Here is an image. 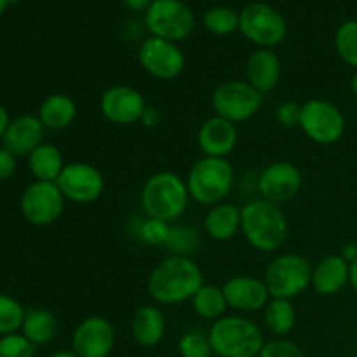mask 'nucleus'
<instances>
[{"instance_id": "f257e3e1", "label": "nucleus", "mask_w": 357, "mask_h": 357, "mask_svg": "<svg viewBox=\"0 0 357 357\" xmlns=\"http://www.w3.org/2000/svg\"><path fill=\"white\" fill-rule=\"evenodd\" d=\"M202 284L204 274L190 257L171 255L152 268L146 281V289L155 303L178 305L190 302Z\"/></svg>"}, {"instance_id": "f03ea898", "label": "nucleus", "mask_w": 357, "mask_h": 357, "mask_svg": "<svg viewBox=\"0 0 357 357\" xmlns=\"http://www.w3.org/2000/svg\"><path fill=\"white\" fill-rule=\"evenodd\" d=\"M241 232L253 250L274 253L288 239V218L279 204L255 199L241 208Z\"/></svg>"}, {"instance_id": "7ed1b4c3", "label": "nucleus", "mask_w": 357, "mask_h": 357, "mask_svg": "<svg viewBox=\"0 0 357 357\" xmlns=\"http://www.w3.org/2000/svg\"><path fill=\"white\" fill-rule=\"evenodd\" d=\"M139 201L146 216L171 223L187 211L190 194L183 178L173 171H159L146 178Z\"/></svg>"}, {"instance_id": "20e7f679", "label": "nucleus", "mask_w": 357, "mask_h": 357, "mask_svg": "<svg viewBox=\"0 0 357 357\" xmlns=\"http://www.w3.org/2000/svg\"><path fill=\"white\" fill-rule=\"evenodd\" d=\"M215 357H258L265 345L261 328L243 316H223L208 331Z\"/></svg>"}, {"instance_id": "39448f33", "label": "nucleus", "mask_w": 357, "mask_h": 357, "mask_svg": "<svg viewBox=\"0 0 357 357\" xmlns=\"http://www.w3.org/2000/svg\"><path fill=\"white\" fill-rule=\"evenodd\" d=\"M185 183L190 199L211 208L229 197L236 183V171L227 159L202 157L190 167Z\"/></svg>"}, {"instance_id": "423d86ee", "label": "nucleus", "mask_w": 357, "mask_h": 357, "mask_svg": "<svg viewBox=\"0 0 357 357\" xmlns=\"http://www.w3.org/2000/svg\"><path fill=\"white\" fill-rule=\"evenodd\" d=\"M264 281L272 298L293 300L312 282V265L302 255L282 253L267 265Z\"/></svg>"}, {"instance_id": "0eeeda50", "label": "nucleus", "mask_w": 357, "mask_h": 357, "mask_svg": "<svg viewBox=\"0 0 357 357\" xmlns=\"http://www.w3.org/2000/svg\"><path fill=\"white\" fill-rule=\"evenodd\" d=\"M145 26L150 37L178 44L187 40L195 26V17L183 0H153L145 10Z\"/></svg>"}, {"instance_id": "6e6552de", "label": "nucleus", "mask_w": 357, "mask_h": 357, "mask_svg": "<svg viewBox=\"0 0 357 357\" xmlns=\"http://www.w3.org/2000/svg\"><path fill=\"white\" fill-rule=\"evenodd\" d=\"M239 31L261 49L282 44L288 35V23L278 9L264 2H251L239 13Z\"/></svg>"}, {"instance_id": "1a4fd4ad", "label": "nucleus", "mask_w": 357, "mask_h": 357, "mask_svg": "<svg viewBox=\"0 0 357 357\" xmlns=\"http://www.w3.org/2000/svg\"><path fill=\"white\" fill-rule=\"evenodd\" d=\"M264 98L248 80H225L213 91L211 105L215 115L241 124L260 112Z\"/></svg>"}, {"instance_id": "9d476101", "label": "nucleus", "mask_w": 357, "mask_h": 357, "mask_svg": "<svg viewBox=\"0 0 357 357\" xmlns=\"http://www.w3.org/2000/svg\"><path fill=\"white\" fill-rule=\"evenodd\" d=\"M347 121L340 108L323 98H312L302 105L300 129L317 145H333L345 135Z\"/></svg>"}, {"instance_id": "9b49d317", "label": "nucleus", "mask_w": 357, "mask_h": 357, "mask_svg": "<svg viewBox=\"0 0 357 357\" xmlns=\"http://www.w3.org/2000/svg\"><path fill=\"white\" fill-rule=\"evenodd\" d=\"M66 199L56 181H37L28 185L21 194V215L35 227H47L63 215Z\"/></svg>"}, {"instance_id": "f8f14e48", "label": "nucleus", "mask_w": 357, "mask_h": 357, "mask_svg": "<svg viewBox=\"0 0 357 357\" xmlns=\"http://www.w3.org/2000/svg\"><path fill=\"white\" fill-rule=\"evenodd\" d=\"M56 185L63 197L75 204L96 202L105 192V178L96 166L82 160L68 162L61 171Z\"/></svg>"}, {"instance_id": "ddd939ff", "label": "nucleus", "mask_w": 357, "mask_h": 357, "mask_svg": "<svg viewBox=\"0 0 357 357\" xmlns=\"http://www.w3.org/2000/svg\"><path fill=\"white\" fill-rule=\"evenodd\" d=\"M138 63L157 80H174L185 70V54L180 45L159 37H149L138 49Z\"/></svg>"}, {"instance_id": "4468645a", "label": "nucleus", "mask_w": 357, "mask_h": 357, "mask_svg": "<svg viewBox=\"0 0 357 357\" xmlns=\"http://www.w3.org/2000/svg\"><path fill=\"white\" fill-rule=\"evenodd\" d=\"M303 187V174L296 164L278 160L265 167L257 181L261 199L274 204L289 202L300 194Z\"/></svg>"}, {"instance_id": "2eb2a0df", "label": "nucleus", "mask_w": 357, "mask_h": 357, "mask_svg": "<svg viewBox=\"0 0 357 357\" xmlns=\"http://www.w3.org/2000/svg\"><path fill=\"white\" fill-rule=\"evenodd\" d=\"M114 347L115 328L103 316H87L72 333V351L79 357H108Z\"/></svg>"}, {"instance_id": "dca6fc26", "label": "nucleus", "mask_w": 357, "mask_h": 357, "mask_svg": "<svg viewBox=\"0 0 357 357\" xmlns=\"http://www.w3.org/2000/svg\"><path fill=\"white\" fill-rule=\"evenodd\" d=\"M146 103L138 89L117 84L103 91L100 98L101 115L115 126H131L142 121Z\"/></svg>"}, {"instance_id": "f3484780", "label": "nucleus", "mask_w": 357, "mask_h": 357, "mask_svg": "<svg viewBox=\"0 0 357 357\" xmlns=\"http://www.w3.org/2000/svg\"><path fill=\"white\" fill-rule=\"evenodd\" d=\"M227 305L237 312H264L272 298L264 279L255 275H232L222 286Z\"/></svg>"}, {"instance_id": "a211bd4d", "label": "nucleus", "mask_w": 357, "mask_h": 357, "mask_svg": "<svg viewBox=\"0 0 357 357\" xmlns=\"http://www.w3.org/2000/svg\"><path fill=\"white\" fill-rule=\"evenodd\" d=\"M239 142V129L237 124L227 119L213 115L206 119L197 132V145L204 157H218L227 159L236 150Z\"/></svg>"}, {"instance_id": "6ab92c4d", "label": "nucleus", "mask_w": 357, "mask_h": 357, "mask_svg": "<svg viewBox=\"0 0 357 357\" xmlns=\"http://www.w3.org/2000/svg\"><path fill=\"white\" fill-rule=\"evenodd\" d=\"M45 128L35 115H20L9 122L2 138V146L14 157H28L42 145Z\"/></svg>"}, {"instance_id": "aec40b11", "label": "nucleus", "mask_w": 357, "mask_h": 357, "mask_svg": "<svg viewBox=\"0 0 357 357\" xmlns=\"http://www.w3.org/2000/svg\"><path fill=\"white\" fill-rule=\"evenodd\" d=\"M246 80L265 96L279 86L281 80V59L272 49H261L251 52L246 63Z\"/></svg>"}, {"instance_id": "412c9836", "label": "nucleus", "mask_w": 357, "mask_h": 357, "mask_svg": "<svg viewBox=\"0 0 357 357\" xmlns=\"http://www.w3.org/2000/svg\"><path fill=\"white\" fill-rule=\"evenodd\" d=\"M351 264L342 255H328L316 267H312L314 291L323 296L338 295L349 284Z\"/></svg>"}, {"instance_id": "4be33fe9", "label": "nucleus", "mask_w": 357, "mask_h": 357, "mask_svg": "<svg viewBox=\"0 0 357 357\" xmlns=\"http://www.w3.org/2000/svg\"><path fill=\"white\" fill-rule=\"evenodd\" d=\"M131 337L138 345L152 349L162 342L167 323L164 312L155 305H142L131 317Z\"/></svg>"}, {"instance_id": "5701e85b", "label": "nucleus", "mask_w": 357, "mask_h": 357, "mask_svg": "<svg viewBox=\"0 0 357 357\" xmlns=\"http://www.w3.org/2000/svg\"><path fill=\"white\" fill-rule=\"evenodd\" d=\"M204 230L208 237L218 243L234 239L241 232V208L229 202L211 206L204 216Z\"/></svg>"}, {"instance_id": "b1692460", "label": "nucleus", "mask_w": 357, "mask_h": 357, "mask_svg": "<svg viewBox=\"0 0 357 357\" xmlns=\"http://www.w3.org/2000/svg\"><path fill=\"white\" fill-rule=\"evenodd\" d=\"M38 119L45 129L63 131L77 119V103L65 93L49 94L38 108Z\"/></svg>"}, {"instance_id": "393cba45", "label": "nucleus", "mask_w": 357, "mask_h": 357, "mask_svg": "<svg viewBox=\"0 0 357 357\" xmlns=\"http://www.w3.org/2000/svg\"><path fill=\"white\" fill-rule=\"evenodd\" d=\"M65 166L61 150L52 143H42L28 155V167L37 181H56Z\"/></svg>"}, {"instance_id": "a878e982", "label": "nucleus", "mask_w": 357, "mask_h": 357, "mask_svg": "<svg viewBox=\"0 0 357 357\" xmlns=\"http://www.w3.org/2000/svg\"><path fill=\"white\" fill-rule=\"evenodd\" d=\"M58 333V319L47 309H28L24 316L21 335L35 347L45 345Z\"/></svg>"}, {"instance_id": "bb28decb", "label": "nucleus", "mask_w": 357, "mask_h": 357, "mask_svg": "<svg viewBox=\"0 0 357 357\" xmlns=\"http://www.w3.org/2000/svg\"><path fill=\"white\" fill-rule=\"evenodd\" d=\"M264 323L268 333L284 338L296 324V310L291 300L271 298L264 309Z\"/></svg>"}, {"instance_id": "cd10ccee", "label": "nucleus", "mask_w": 357, "mask_h": 357, "mask_svg": "<svg viewBox=\"0 0 357 357\" xmlns=\"http://www.w3.org/2000/svg\"><path fill=\"white\" fill-rule=\"evenodd\" d=\"M192 309L197 314L201 319L206 321H218L220 317H223L225 310L229 309L227 305L225 295H223V289L216 284H202V288L192 296L190 300Z\"/></svg>"}, {"instance_id": "c85d7f7f", "label": "nucleus", "mask_w": 357, "mask_h": 357, "mask_svg": "<svg viewBox=\"0 0 357 357\" xmlns=\"http://www.w3.org/2000/svg\"><path fill=\"white\" fill-rule=\"evenodd\" d=\"M202 24L208 31L218 37H227L239 30V13L230 7H211L202 16Z\"/></svg>"}, {"instance_id": "c756f323", "label": "nucleus", "mask_w": 357, "mask_h": 357, "mask_svg": "<svg viewBox=\"0 0 357 357\" xmlns=\"http://www.w3.org/2000/svg\"><path fill=\"white\" fill-rule=\"evenodd\" d=\"M335 49L345 65L357 70V20H347L337 28Z\"/></svg>"}, {"instance_id": "7c9ffc66", "label": "nucleus", "mask_w": 357, "mask_h": 357, "mask_svg": "<svg viewBox=\"0 0 357 357\" xmlns=\"http://www.w3.org/2000/svg\"><path fill=\"white\" fill-rule=\"evenodd\" d=\"M26 309L16 298L0 293V337L14 335L23 326Z\"/></svg>"}, {"instance_id": "2f4dec72", "label": "nucleus", "mask_w": 357, "mask_h": 357, "mask_svg": "<svg viewBox=\"0 0 357 357\" xmlns=\"http://www.w3.org/2000/svg\"><path fill=\"white\" fill-rule=\"evenodd\" d=\"M178 352L181 357H215L209 337L199 330H190L181 335Z\"/></svg>"}, {"instance_id": "473e14b6", "label": "nucleus", "mask_w": 357, "mask_h": 357, "mask_svg": "<svg viewBox=\"0 0 357 357\" xmlns=\"http://www.w3.org/2000/svg\"><path fill=\"white\" fill-rule=\"evenodd\" d=\"M199 246V234L188 227H171L169 239H167L166 248L173 255L178 257H188L192 251L197 250Z\"/></svg>"}, {"instance_id": "72a5a7b5", "label": "nucleus", "mask_w": 357, "mask_h": 357, "mask_svg": "<svg viewBox=\"0 0 357 357\" xmlns=\"http://www.w3.org/2000/svg\"><path fill=\"white\" fill-rule=\"evenodd\" d=\"M171 234V223L146 216L138 227V237L149 246H166Z\"/></svg>"}, {"instance_id": "f704fd0d", "label": "nucleus", "mask_w": 357, "mask_h": 357, "mask_svg": "<svg viewBox=\"0 0 357 357\" xmlns=\"http://www.w3.org/2000/svg\"><path fill=\"white\" fill-rule=\"evenodd\" d=\"M0 357H35V345L21 333L0 337Z\"/></svg>"}, {"instance_id": "c9c22d12", "label": "nucleus", "mask_w": 357, "mask_h": 357, "mask_svg": "<svg viewBox=\"0 0 357 357\" xmlns=\"http://www.w3.org/2000/svg\"><path fill=\"white\" fill-rule=\"evenodd\" d=\"M258 357H307L305 352L291 340L286 338H274L271 342H265Z\"/></svg>"}, {"instance_id": "e433bc0d", "label": "nucleus", "mask_w": 357, "mask_h": 357, "mask_svg": "<svg viewBox=\"0 0 357 357\" xmlns=\"http://www.w3.org/2000/svg\"><path fill=\"white\" fill-rule=\"evenodd\" d=\"M300 117H302V105L295 101H284L275 110V119L282 128H300Z\"/></svg>"}, {"instance_id": "4c0bfd02", "label": "nucleus", "mask_w": 357, "mask_h": 357, "mask_svg": "<svg viewBox=\"0 0 357 357\" xmlns=\"http://www.w3.org/2000/svg\"><path fill=\"white\" fill-rule=\"evenodd\" d=\"M16 173V157L0 146V181L9 180Z\"/></svg>"}, {"instance_id": "58836bf2", "label": "nucleus", "mask_w": 357, "mask_h": 357, "mask_svg": "<svg viewBox=\"0 0 357 357\" xmlns=\"http://www.w3.org/2000/svg\"><path fill=\"white\" fill-rule=\"evenodd\" d=\"M160 121H162V115H160V112L153 107H146L145 112H143V115H142V121L139 122H142L145 128L153 129L160 124Z\"/></svg>"}, {"instance_id": "ea45409f", "label": "nucleus", "mask_w": 357, "mask_h": 357, "mask_svg": "<svg viewBox=\"0 0 357 357\" xmlns=\"http://www.w3.org/2000/svg\"><path fill=\"white\" fill-rule=\"evenodd\" d=\"M129 10H135V13H139V10H146L150 6H152L153 0H121Z\"/></svg>"}, {"instance_id": "a19ab883", "label": "nucleus", "mask_w": 357, "mask_h": 357, "mask_svg": "<svg viewBox=\"0 0 357 357\" xmlns=\"http://www.w3.org/2000/svg\"><path fill=\"white\" fill-rule=\"evenodd\" d=\"M340 255L349 261V264H354V261L357 260V244H354V243L345 244V246L342 248Z\"/></svg>"}, {"instance_id": "79ce46f5", "label": "nucleus", "mask_w": 357, "mask_h": 357, "mask_svg": "<svg viewBox=\"0 0 357 357\" xmlns=\"http://www.w3.org/2000/svg\"><path fill=\"white\" fill-rule=\"evenodd\" d=\"M9 122H10V119H9V114H7V110H6V108H3L2 105H0V142H2L3 135H6V131H7V126H9Z\"/></svg>"}, {"instance_id": "37998d69", "label": "nucleus", "mask_w": 357, "mask_h": 357, "mask_svg": "<svg viewBox=\"0 0 357 357\" xmlns=\"http://www.w3.org/2000/svg\"><path fill=\"white\" fill-rule=\"evenodd\" d=\"M349 284L357 293V260L351 264V272H349Z\"/></svg>"}, {"instance_id": "c03bdc74", "label": "nucleus", "mask_w": 357, "mask_h": 357, "mask_svg": "<svg viewBox=\"0 0 357 357\" xmlns=\"http://www.w3.org/2000/svg\"><path fill=\"white\" fill-rule=\"evenodd\" d=\"M49 357H79L73 351H56Z\"/></svg>"}, {"instance_id": "a18cd8bd", "label": "nucleus", "mask_w": 357, "mask_h": 357, "mask_svg": "<svg viewBox=\"0 0 357 357\" xmlns=\"http://www.w3.org/2000/svg\"><path fill=\"white\" fill-rule=\"evenodd\" d=\"M351 91H352V94H354V96L357 98V70H356V73L352 75V79H351Z\"/></svg>"}, {"instance_id": "49530a36", "label": "nucleus", "mask_w": 357, "mask_h": 357, "mask_svg": "<svg viewBox=\"0 0 357 357\" xmlns=\"http://www.w3.org/2000/svg\"><path fill=\"white\" fill-rule=\"evenodd\" d=\"M9 0H0V16H2L3 14V10L7 9V6H9Z\"/></svg>"}]
</instances>
